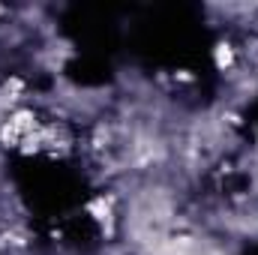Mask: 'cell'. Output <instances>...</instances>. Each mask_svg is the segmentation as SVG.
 Instances as JSON below:
<instances>
[{
	"label": "cell",
	"mask_w": 258,
	"mask_h": 255,
	"mask_svg": "<svg viewBox=\"0 0 258 255\" xmlns=\"http://www.w3.org/2000/svg\"><path fill=\"white\" fill-rule=\"evenodd\" d=\"M216 66H219V69H231V66H234V51H231L228 42H219V45H216Z\"/></svg>",
	"instance_id": "1"
}]
</instances>
